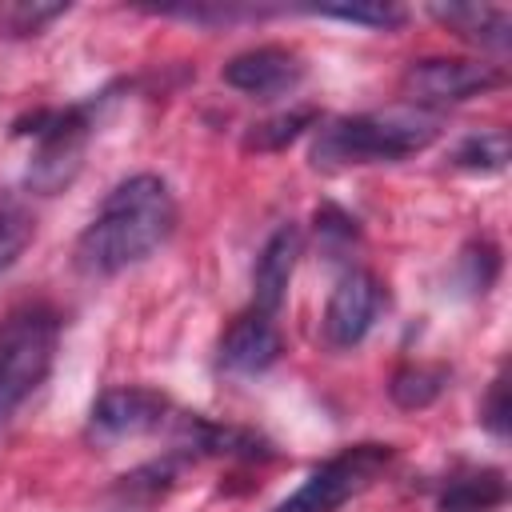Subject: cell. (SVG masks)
I'll list each match as a JSON object with an SVG mask.
<instances>
[{
	"mask_svg": "<svg viewBox=\"0 0 512 512\" xmlns=\"http://www.w3.org/2000/svg\"><path fill=\"white\" fill-rule=\"evenodd\" d=\"M176 228V200L152 172L120 180L92 224L76 240V268L88 276H116L148 260Z\"/></svg>",
	"mask_w": 512,
	"mask_h": 512,
	"instance_id": "6da1fadb",
	"label": "cell"
},
{
	"mask_svg": "<svg viewBox=\"0 0 512 512\" xmlns=\"http://www.w3.org/2000/svg\"><path fill=\"white\" fill-rule=\"evenodd\" d=\"M436 136H440L436 112H424L412 104H392L380 112L332 120L328 128H320L312 156H316V164H380V160L416 156Z\"/></svg>",
	"mask_w": 512,
	"mask_h": 512,
	"instance_id": "7a4b0ae2",
	"label": "cell"
},
{
	"mask_svg": "<svg viewBox=\"0 0 512 512\" xmlns=\"http://www.w3.org/2000/svg\"><path fill=\"white\" fill-rule=\"evenodd\" d=\"M60 324L48 308H20L0 324V424L48 380Z\"/></svg>",
	"mask_w": 512,
	"mask_h": 512,
	"instance_id": "3957f363",
	"label": "cell"
},
{
	"mask_svg": "<svg viewBox=\"0 0 512 512\" xmlns=\"http://www.w3.org/2000/svg\"><path fill=\"white\" fill-rule=\"evenodd\" d=\"M92 104H76L64 112H44L32 120V128H20L32 136V160H28V188L52 196L68 188L84 164V148L92 136L88 120Z\"/></svg>",
	"mask_w": 512,
	"mask_h": 512,
	"instance_id": "277c9868",
	"label": "cell"
},
{
	"mask_svg": "<svg viewBox=\"0 0 512 512\" xmlns=\"http://www.w3.org/2000/svg\"><path fill=\"white\" fill-rule=\"evenodd\" d=\"M392 460L388 444H356L324 460L276 512H336L352 496H360Z\"/></svg>",
	"mask_w": 512,
	"mask_h": 512,
	"instance_id": "5b68a950",
	"label": "cell"
},
{
	"mask_svg": "<svg viewBox=\"0 0 512 512\" xmlns=\"http://www.w3.org/2000/svg\"><path fill=\"white\" fill-rule=\"evenodd\" d=\"M504 84V72L484 60H464V56H428L408 64L400 88L412 108H444V104H464L472 96H484Z\"/></svg>",
	"mask_w": 512,
	"mask_h": 512,
	"instance_id": "8992f818",
	"label": "cell"
},
{
	"mask_svg": "<svg viewBox=\"0 0 512 512\" xmlns=\"http://www.w3.org/2000/svg\"><path fill=\"white\" fill-rule=\"evenodd\" d=\"M380 312H384V284L364 268H348L328 292V304L320 316L324 340L332 348H356L372 332Z\"/></svg>",
	"mask_w": 512,
	"mask_h": 512,
	"instance_id": "52a82bcc",
	"label": "cell"
},
{
	"mask_svg": "<svg viewBox=\"0 0 512 512\" xmlns=\"http://www.w3.org/2000/svg\"><path fill=\"white\" fill-rule=\"evenodd\" d=\"M164 416H168V400L156 388L120 384V388H108L96 396L88 428L96 440L112 444V440H136V436L156 432L164 424Z\"/></svg>",
	"mask_w": 512,
	"mask_h": 512,
	"instance_id": "ba28073f",
	"label": "cell"
},
{
	"mask_svg": "<svg viewBox=\"0 0 512 512\" xmlns=\"http://www.w3.org/2000/svg\"><path fill=\"white\" fill-rule=\"evenodd\" d=\"M304 80V64L284 44H260L224 64V84L252 96V100H276L288 96Z\"/></svg>",
	"mask_w": 512,
	"mask_h": 512,
	"instance_id": "9c48e42d",
	"label": "cell"
},
{
	"mask_svg": "<svg viewBox=\"0 0 512 512\" xmlns=\"http://www.w3.org/2000/svg\"><path fill=\"white\" fill-rule=\"evenodd\" d=\"M280 352H284L280 328L260 308L240 312L228 324V332L220 336V368H228L232 376H256V372L272 368L280 360Z\"/></svg>",
	"mask_w": 512,
	"mask_h": 512,
	"instance_id": "30bf717a",
	"label": "cell"
},
{
	"mask_svg": "<svg viewBox=\"0 0 512 512\" xmlns=\"http://www.w3.org/2000/svg\"><path fill=\"white\" fill-rule=\"evenodd\" d=\"M300 252H304V236H300L296 224H280L264 240V248L256 256V268H252V308L276 316V308L288 296V284H292Z\"/></svg>",
	"mask_w": 512,
	"mask_h": 512,
	"instance_id": "8fae6325",
	"label": "cell"
},
{
	"mask_svg": "<svg viewBox=\"0 0 512 512\" xmlns=\"http://www.w3.org/2000/svg\"><path fill=\"white\" fill-rule=\"evenodd\" d=\"M432 16L452 32L468 36L472 44H484V48L512 44V12L500 4H448V8H432Z\"/></svg>",
	"mask_w": 512,
	"mask_h": 512,
	"instance_id": "7c38bea8",
	"label": "cell"
},
{
	"mask_svg": "<svg viewBox=\"0 0 512 512\" xmlns=\"http://www.w3.org/2000/svg\"><path fill=\"white\" fill-rule=\"evenodd\" d=\"M504 472L496 468H472V472H460L444 484L440 492V512H492L504 504Z\"/></svg>",
	"mask_w": 512,
	"mask_h": 512,
	"instance_id": "4fadbf2b",
	"label": "cell"
},
{
	"mask_svg": "<svg viewBox=\"0 0 512 512\" xmlns=\"http://www.w3.org/2000/svg\"><path fill=\"white\" fill-rule=\"evenodd\" d=\"M444 388H448V368H444V364H404V368L392 376L388 396H392L400 408L416 412V408H428Z\"/></svg>",
	"mask_w": 512,
	"mask_h": 512,
	"instance_id": "5bb4252c",
	"label": "cell"
},
{
	"mask_svg": "<svg viewBox=\"0 0 512 512\" xmlns=\"http://www.w3.org/2000/svg\"><path fill=\"white\" fill-rule=\"evenodd\" d=\"M36 236V216L16 192H0V272H8Z\"/></svg>",
	"mask_w": 512,
	"mask_h": 512,
	"instance_id": "9a60e30c",
	"label": "cell"
},
{
	"mask_svg": "<svg viewBox=\"0 0 512 512\" xmlns=\"http://www.w3.org/2000/svg\"><path fill=\"white\" fill-rule=\"evenodd\" d=\"M456 168H468V172H500L508 164V136L500 128L492 132H472L460 140L456 156H452Z\"/></svg>",
	"mask_w": 512,
	"mask_h": 512,
	"instance_id": "2e32d148",
	"label": "cell"
},
{
	"mask_svg": "<svg viewBox=\"0 0 512 512\" xmlns=\"http://www.w3.org/2000/svg\"><path fill=\"white\" fill-rule=\"evenodd\" d=\"M312 120H316V112H308V108H296V112L272 116V120L256 124V132L248 136V148H284V144H288V140H296Z\"/></svg>",
	"mask_w": 512,
	"mask_h": 512,
	"instance_id": "e0dca14e",
	"label": "cell"
},
{
	"mask_svg": "<svg viewBox=\"0 0 512 512\" xmlns=\"http://www.w3.org/2000/svg\"><path fill=\"white\" fill-rule=\"evenodd\" d=\"M316 16L348 20V24H364V28H396V24H404V12L396 4H332V8H316Z\"/></svg>",
	"mask_w": 512,
	"mask_h": 512,
	"instance_id": "ac0fdd59",
	"label": "cell"
},
{
	"mask_svg": "<svg viewBox=\"0 0 512 512\" xmlns=\"http://www.w3.org/2000/svg\"><path fill=\"white\" fill-rule=\"evenodd\" d=\"M68 4H4L0 8V28H8L12 36H28V32H40L48 20L64 16Z\"/></svg>",
	"mask_w": 512,
	"mask_h": 512,
	"instance_id": "d6986e66",
	"label": "cell"
},
{
	"mask_svg": "<svg viewBox=\"0 0 512 512\" xmlns=\"http://www.w3.org/2000/svg\"><path fill=\"white\" fill-rule=\"evenodd\" d=\"M496 436L508 432V404H504V380H492V392H488V404H484V416H480Z\"/></svg>",
	"mask_w": 512,
	"mask_h": 512,
	"instance_id": "ffe728a7",
	"label": "cell"
}]
</instances>
